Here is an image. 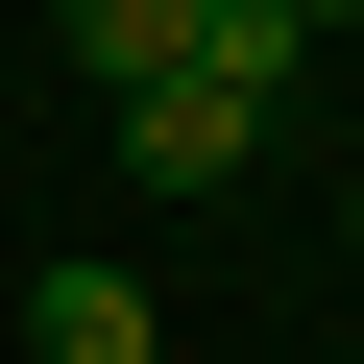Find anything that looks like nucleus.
<instances>
[{
	"mask_svg": "<svg viewBox=\"0 0 364 364\" xmlns=\"http://www.w3.org/2000/svg\"><path fill=\"white\" fill-rule=\"evenodd\" d=\"M73 73L146 97V73H195V0H73Z\"/></svg>",
	"mask_w": 364,
	"mask_h": 364,
	"instance_id": "20e7f679",
	"label": "nucleus"
},
{
	"mask_svg": "<svg viewBox=\"0 0 364 364\" xmlns=\"http://www.w3.org/2000/svg\"><path fill=\"white\" fill-rule=\"evenodd\" d=\"M25 340H49V364H170V316H146L122 267H49V291H25Z\"/></svg>",
	"mask_w": 364,
	"mask_h": 364,
	"instance_id": "7ed1b4c3",
	"label": "nucleus"
},
{
	"mask_svg": "<svg viewBox=\"0 0 364 364\" xmlns=\"http://www.w3.org/2000/svg\"><path fill=\"white\" fill-rule=\"evenodd\" d=\"M340 25H364V0H316V49H340Z\"/></svg>",
	"mask_w": 364,
	"mask_h": 364,
	"instance_id": "39448f33",
	"label": "nucleus"
},
{
	"mask_svg": "<svg viewBox=\"0 0 364 364\" xmlns=\"http://www.w3.org/2000/svg\"><path fill=\"white\" fill-rule=\"evenodd\" d=\"M122 170H146V195H243V170H267V97H219V73H146V97H122Z\"/></svg>",
	"mask_w": 364,
	"mask_h": 364,
	"instance_id": "f257e3e1",
	"label": "nucleus"
},
{
	"mask_svg": "<svg viewBox=\"0 0 364 364\" xmlns=\"http://www.w3.org/2000/svg\"><path fill=\"white\" fill-rule=\"evenodd\" d=\"M195 73H219V97H267V122H291V73H316V0H195Z\"/></svg>",
	"mask_w": 364,
	"mask_h": 364,
	"instance_id": "f03ea898",
	"label": "nucleus"
},
{
	"mask_svg": "<svg viewBox=\"0 0 364 364\" xmlns=\"http://www.w3.org/2000/svg\"><path fill=\"white\" fill-rule=\"evenodd\" d=\"M340 243H364V195H340Z\"/></svg>",
	"mask_w": 364,
	"mask_h": 364,
	"instance_id": "423d86ee",
	"label": "nucleus"
}]
</instances>
